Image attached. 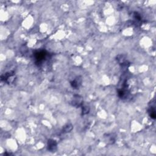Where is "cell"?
Listing matches in <instances>:
<instances>
[{
	"label": "cell",
	"instance_id": "1",
	"mask_svg": "<svg viewBox=\"0 0 156 156\" xmlns=\"http://www.w3.org/2000/svg\"><path fill=\"white\" fill-rule=\"evenodd\" d=\"M48 53L45 50L37 51L34 53L36 63L38 65H40L42 63L47 59Z\"/></svg>",
	"mask_w": 156,
	"mask_h": 156
},
{
	"label": "cell",
	"instance_id": "2",
	"mask_svg": "<svg viewBox=\"0 0 156 156\" xmlns=\"http://www.w3.org/2000/svg\"><path fill=\"white\" fill-rule=\"evenodd\" d=\"M83 98L81 96L79 95H75L73 97V99L71 100V103L73 106L78 108L83 106Z\"/></svg>",
	"mask_w": 156,
	"mask_h": 156
},
{
	"label": "cell",
	"instance_id": "3",
	"mask_svg": "<svg viewBox=\"0 0 156 156\" xmlns=\"http://www.w3.org/2000/svg\"><path fill=\"white\" fill-rule=\"evenodd\" d=\"M15 80V73L14 71H9L1 76V81L8 84L12 83Z\"/></svg>",
	"mask_w": 156,
	"mask_h": 156
},
{
	"label": "cell",
	"instance_id": "4",
	"mask_svg": "<svg viewBox=\"0 0 156 156\" xmlns=\"http://www.w3.org/2000/svg\"><path fill=\"white\" fill-rule=\"evenodd\" d=\"M48 150L51 153H54L57 149V141L53 139H49L47 142Z\"/></svg>",
	"mask_w": 156,
	"mask_h": 156
},
{
	"label": "cell",
	"instance_id": "5",
	"mask_svg": "<svg viewBox=\"0 0 156 156\" xmlns=\"http://www.w3.org/2000/svg\"><path fill=\"white\" fill-rule=\"evenodd\" d=\"M81 84H82V78L81 76H78L76 77L73 81L70 82V85L71 87L74 89L79 88L81 86Z\"/></svg>",
	"mask_w": 156,
	"mask_h": 156
},
{
	"label": "cell",
	"instance_id": "6",
	"mask_svg": "<svg viewBox=\"0 0 156 156\" xmlns=\"http://www.w3.org/2000/svg\"><path fill=\"white\" fill-rule=\"evenodd\" d=\"M132 19H133V22L134 24L136 26L141 25V24L142 23L141 16L140 15V14H139L138 12H134L133 15H132Z\"/></svg>",
	"mask_w": 156,
	"mask_h": 156
},
{
	"label": "cell",
	"instance_id": "7",
	"mask_svg": "<svg viewBox=\"0 0 156 156\" xmlns=\"http://www.w3.org/2000/svg\"><path fill=\"white\" fill-rule=\"evenodd\" d=\"M148 112L149 115V116L151 117V118L155 120L156 118V114H155V107L153 106H150L148 110Z\"/></svg>",
	"mask_w": 156,
	"mask_h": 156
},
{
	"label": "cell",
	"instance_id": "8",
	"mask_svg": "<svg viewBox=\"0 0 156 156\" xmlns=\"http://www.w3.org/2000/svg\"><path fill=\"white\" fill-rule=\"evenodd\" d=\"M73 129V126L71 123H68L66 125H65L62 129L63 133H68L72 131Z\"/></svg>",
	"mask_w": 156,
	"mask_h": 156
},
{
	"label": "cell",
	"instance_id": "9",
	"mask_svg": "<svg viewBox=\"0 0 156 156\" xmlns=\"http://www.w3.org/2000/svg\"><path fill=\"white\" fill-rule=\"evenodd\" d=\"M81 107H82V115H85L89 113L90 107L88 106L83 105Z\"/></svg>",
	"mask_w": 156,
	"mask_h": 156
}]
</instances>
